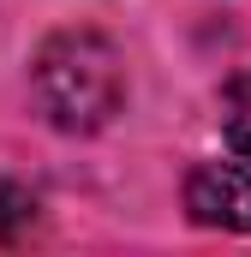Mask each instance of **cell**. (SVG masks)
I'll use <instances>...</instances> for the list:
<instances>
[{"label":"cell","instance_id":"6da1fadb","mask_svg":"<svg viewBox=\"0 0 251 257\" xmlns=\"http://www.w3.org/2000/svg\"><path fill=\"white\" fill-rule=\"evenodd\" d=\"M30 90H36V108L48 114V126L60 132H102L126 102V66L120 48L90 30V24H66L54 30L36 60H30Z\"/></svg>","mask_w":251,"mask_h":257},{"label":"cell","instance_id":"7a4b0ae2","mask_svg":"<svg viewBox=\"0 0 251 257\" xmlns=\"http://www.w3.org/2000/svg\"><path fill=\"white\" fill-rule=\"evenodd\" d=\"M186 209L197 227L251 233V168L245 162H197L186 174Z\"/></svg>","mask_w":251,"mask_h":257},{"label":"cell","instance_id":"3957f363","mask_svg":"<svg viewBox=\"0 0 251 257\" xmlns=\"http://www.w3.org/2000/svg\"><path fill=\"white\" fill-rule=\"evenodd\" d=\"M221 132H227V144L251 162V72L233 78L227 96H221Z\"/></svg>","mask_w":251,"mask_h":257},{"label":"cell","instance_id":"277c9868","mask_svg":"<svg viewBox=\"0 0 251 257\" xmlns=\"http://www.w3.org/2000/svg\"><path fill=\"white\" fill-rule=\"evenodd\" d=\"M30 227H36V197L24 192L18 180H6V174H0V245L24 239Z\"/></svg>","mask_w":251,"mask_h":257}]
</instances>
